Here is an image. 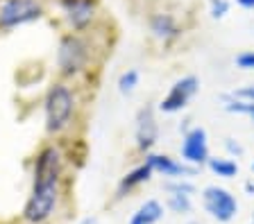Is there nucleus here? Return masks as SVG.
<instances>
[{
    "instance_id": "9d476101",
    "label": "nucleus",
    "mask_w": 254,
    "mask_h": 224,
    "mask_svg": "<svg viewBox=\"0 0 254 224\" xmlns=\"http://www.w3.org/2000/svg\"><path fill=\"white\" fill-rule=\"evenodd\" d=\"M68 23L75 30H84L95 16V2L93 0H64Z\"/></svg>"
},
{
    "instance_id": "f3484780",
    "label": "nucleus",
    "mask_w": 254,
    "mask_h": 224,
    "mask_svg": "<svg viewBox=\"0 0 254 224\" xmlns=\"http://www.w3.org/2000/svg\"><path fill=\"white\" fill-rule=\"evenodd\" d=\"M138 80H141L138 70L136 68H127L125 73L118 77V91L121 93H132L134 89L138 86Z\"/></svg>"
},
{
    "instance_id": "aec40b11",
    "label": "nucleus",
    "mask_w": 254,
    "mask_h": 224,
    "mask_svg": "<svg viewBox=\"0 0 254 224\" xmlns=\"http://www.w3.org/2000/svg\"><path fill=\"white\" fill-rule=\"evenodd\" d=\"M211 5V18H222L229 11V0H209Z\"/></svg>"
},
{
    "instance_id": "7ed1b4c3",
    "label": "nucleus",
    "mask_w": 254,
    "mask_h": 224,
    "mask_svg": "<svg viewBox=\"0 0 254 224\" xmlns=\"http://www.w3.org/2000/svg\"><path fill=\"white\" fill-rule=\"evenodd\" d=\"M89 64V45L82 37L77 34H66L59 41L57 50V66L62 70V75L73 77V75L82 73Z\"/></svg>"
},
{
    "instance_id": "423d86ee",
    "label": "nucleus",
    "mask_w": 254,
    "mask_h": 224,
    "mask_svg": "<svg viewBox=\"0 0 254 224\" xmlns=\"http://www.w3.org/2000/svg\"><path fill=\"white\" fill-rule=\"evenodd\" d=\"M200 89V82H197L195 75H186L182 80H177L173 86H170V91L166 93V97L161 100L159 109L164 113H175V111H182V109L193 100V95L197 93Z\"/></svg>"
},
{
    "instance_id": "dca6fc26",
    "label": "nucleus",
    "mask_w": 254,
    "mask_h": 224,
    "mask_svg": "<svg viewBox=\"0 0 254 224\" xmlns=\"http://www.w3.org/2000/svg\"><path fill=\"white\" fill-rule=\"evenodd\" d=\"M225 109L229 113H241V116L252 118L254 123V102L241 100V97H234V95H225Z\"/></svg>"
},
{
    "instance_id": "0eeeda50",
    "label": "nucleus",
    "mask_w": 254,
    "mask_h": 224,
    "mask_svg": "<svg viewBox=\"0 0 254 224\" xmlns=\"http://www.w3.org/2000/svg\"><path fill=\"white\" fill-rule=\"evenodd\" d=\"M182 161L190 166H204L209 163V143H206V132L202 127H193L184 134L182 140Z\"/></svg>"
},
{
    "instance_id": "20e7f679",
    "label": "nucleus",
    "mask_w": 254,
    "mask_h": 224,
    "mask_svg": "<svg viewBox=\"0 0 254 224\" xmlns=\"http://www.w3.org/2000/svg\"><path fill=\"white\" fill-rule=\"evenodd\" d=\"M43 9L37 0H2L0 5V27L25 25L41 18Z\"/></svg>"
},
{
    "instance_id": "a878e982",
    "label": "nucleus",
    "mask_w": 254,
    "mask_h": 224,
    "mask_svg": "<svg viewBox=\"0 0 254 224\" xmlns=\"http://www.w3.org/2000/svg\"><path fill=\"white\" fill-rule=\"evenodd\" d=\"M252 170H254V163H252Z\"/></svg>"
},
{
    "instance_id": "39448f33",
    "label": "nucleus",
    "mask_w": 254,
    "mask_h": 224,
    "mask_svg": "<svg viewBox=\"0 0 254 224\" xmlns=\"http://www.w3.org/2000/svg\"><path fill=\"white\" fill-rule=\"evenodd\" d=\"M202 202H204L206 213L211 215V218H216L218 222H229V220H234V215H236V211H238L236 197H234L229 190L218 188V186L204 188Z\"/></svg>"
},
{
    "instance_id": "6e6552de",
    "label": "nucleus",
    "mask_w": 254,
    "mask_h": 224,
    "mask_svg": "<svg viewBox=\"0 0 254 224\" xmlns=\"http://www.w3.org/2000/svg\"><path fill=\"white\" fill-rule=\"evenodd\" d=\"M62 177V154L59 149L48 145L34 159V183H59Z\"/></svg>"
},
{
    "instance_id": "412c9836",
    "label": "nucleus",
    "mask_w": 254,
    "mask_h": 224,
    "mask_svg": "<svg viewBox=\"0 0 254 224\" xmlns=\"http://www.w3.org/2000/svg\"><path fill=\"white\" fill-rule=\"evenodd\" d=\"M232 95L234 97H241V100L254 102V84H248V86H243V89H238V91H234Z\"/></svg>"
},
{
    "instance_id": "f8f14e48",
    "label": "nucleus",
    "mask_w": 254,
    "mask_h": 224,
    "mask_svg": "<svg viewBox=\"0 0 254 224\" xmlns=\"http://www.w3.org/2000/svg\"><path fill=\"white\" fill-rule=\"evenodd\" d=\"M145 161L150 163V168H152L154 172H159V175H164V177L184 179L186 175H190V170L184 166V163L170 159L168 154H148V159H145Z\"/></svg>"
},
{
    "instance_id": "f257e3e1",
    "label": "nucleus",
    "mask_w": 254,
    "mask_h": 224,
    "mask_svg": "<svg viewBox=\"0 0 254 224\" xmlns=\"http://www.w3.org/2000/svg\"><path fill=\"white\" fill-rule=\"evenodd\" d=\"M75 111V97L66 84H53L46 95V129L50 134L62 132L70 123Z\"/></svg>"
},
{
    "instance_id": "ddd939ff",
    "label": "nucleus",
    "mask_w": 254,
    "mask_h": 224,
    "mask_svg": "<svg viewBox=\"0 0 254 224\" xmlns=\"http://www.w3.org/2000/svg\"><path fill=\"white\" fill-rule=\"evenodd\" d=\"M161 218H164V206L157 199H148L145 204L138 206V211L132 215L129 224H157Z\"/></svg>"
},
{
    "instance_id": "6ab92c4d",
    "label": "nucleus",
    "mask_w": 254,
    "mask_h": 224,
    "mask_svg": "<svg viewBox=\"0 0 254 224\" xmlns=\"http://www.w3.org/2000/svg\"><path fill=\"white\" fill-rule=\"evenodd\" d=\"M234 64L241 70H254V50H245V52H238Z\"/></svg>"
},
{
    "instance_id": "f03ea898",
    "label": "nucleus",
    "mask_w": 254,
    "mask_h": 224,
    "mask_svg": "<svg viewBox=\"0 0 254 224\" xmlns=\"http://www.w3.org/2000/svg\"><path fill=\"white\" fill-rule=\"evenodd\" d=\"M59 202V183H34L32 195L23 206V220L27 224H43L55 213Z\"/></svg>"
},
{
    "instance_id": "393cba45",
    "label": "nucleus",
    "mask_w": 254,
    "mask_h": 224,
    "mask_svg": "<svg viewBox=\"0 0 254 224\" xmlns=\"http://www.w3.org/2000/svg\"><path fill=\"white\" fill-rule=\"evenodd\" d=\"M82 224H95V222H93V220H84V222H82Z\"/></svg>"
},
{
    "instance_id": "2eb2a0df",
    "label": "nucleus",
    "mask_w": 254,
    "mask_h": 224,
    "mask_svg": "<svg viewBox=\"0 0 254 224\" xmlns=\"http://www.w3.org/2000/svg\"><path fill=\"white\" fill-rule=\"evenodd\" d=\"M209 170L216 172L218 177H222V179H232V177L238 175V163L232 159H209Z\"/></svg>"
},
{
    "instance_id": "a211bd4d",
    "label": "nucleus",
    "mask_w": 254,
    "mask_h": 224,
    "mask_svg": "<svg viewBox=\"0 0 254 224\" xmlns=\"http://www.w3.org/2000/svg\"><path fill=\"white\" fill-rule=\"evenodd\" d=\"M168 206L173 208L175 213H189L190 211V195H186V192H170Z\"/></svg>"
},
{
    "instance_id": "1a4fd4ad",
    "label": "nucleus",
    "mask_w": 254,
    "mask_h": 224,
    "mask_svg": "<svg viewBox=\"0 0 254 224\" xmlns=\"http://www.w3.org/2000/svg\"><path fill=\"white\" fill-rule=\"evenodd\" d=\"M159 138V125L152 107H143L136 116V147L141 152H150Z\"/></svg>"
},
{
    "instance_id": "b1692460",
    "label": "nucleus",
    "mask_w": 254,
    "mask_h": 224,
    "mask_svg": "<svg viewBox=\"0 0 254 224\" xmlns=\"http://www.w3.org/2000/svg\"><path fill=\"white\" fill-rule=\"evenodd\" d=\"M241 7H245V9H254V0H236Z\"/></svg>"
},
{
    "instance_id": "4468645a",
    "label": "nucleus",
    "mask_w": 254,
    "mask_h": 224,
    "mask_svg": "<svg viewBox=\"0 0 254 224\" xmlns=\"http://www.w3.org/2000/svg\"><path fill=\"white\" fill-rule=\"evenodd\" d=\"M152 168H150V163L145 161V163H141L138 168H134L132 172H127L125 177L121 179V186H118V192H125V190H132V188H136V186H141V183H145L152 177Z\"/></svg>"
},
{
    "instance_id": "5701e85b",
    "label": "nucleus",
    "mask_w": 254,
    "mask_h": 224,
    "mask_svg": "<svg viewBox=\"0 0 254 224\" xmlns=\"http://www.w3.org/2000/svg\"><path fill=\"white\" fill-rule=\"evenodd\" d=\"M225 147H227L229 152H232V154H236V156H241V154H243V147H241V145H238V143H234L232 138H227V140H225Z\"/></svg>"
},
{
    "instance_id": "9b49d317",
    "label": "nucleus",
    "mask_w": 254,
    "mask_h": 224,
    "mask_svg": "<svg viewBox=\"0 0 254 224\" xmlns=\"http://www.w3.org/2000/svg\"><path fill=\"white\" fill-rule=\"evenodd\" d=\"M150 30H152V34L157 39H161V41H170V39H177L182 34V27H180V23H177V18H175L173 14H168V11L154 14V16L150 18Z\"/></svg>"
},
{
    "instance_id": "4be33fe9",
    "label": "nucleus",
    "mask_w": 254,
    "mask_h": 224,
    "mask_svg": "<svg viewBox=\"0 0 254 224\" xmlns=\"http://www.w3.org/2000/svg\"><path fill=\"white\" fill-rule=\"evenodd\" d=\"M168 190L170 192H186V195H193V186L186 181H175V183H168Z\"/></svg>"
}]
</instances>
